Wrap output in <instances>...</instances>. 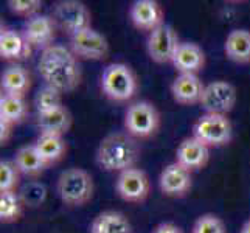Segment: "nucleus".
<instances>
[{
  "mask_svg": "<svg viewBox=\"0 0 250 233\" xmlns=\"http://www.w3.org/2000/svg\"><path fill=\"white\" fill-rule=\"evenodd\" d=\"M72 123V114L65 106H61L56 110L48 112V114H41L36 117V126L39 129V134H55L64 137L70 131Z\"/></svg>",
  "mask_w": 250,
  "mask_h": 233,
  "instance_id": "412c9836",
  "label": "nucleus"
},
{
  "mask_svg": "<svg viewBox=\"0 0 250 233\" xmlns=\"http://www.w3.org/2000/svg\"><path fill=\"white\" fill-rule=\"evenodd\" d=\"M179 45V34L168 23L160 25L159 28L149 33L148 39H146V51L156 64L172 63V58H174Z\"/></svg>",
  "mask_w": 250,
  "mask_h": 233,
  "instance_id": "9b49d317",
  "label": "nucleus"
},
{
  "mask_svg": "<svg viewBox=\"0 0 250 233\" xmlns=\"http://www.w3.org/2000/svg\"><path fill=\"white\" fill-rule=\"evenodd\" d=\"M239 233H250V219L244 222V226H243V227H241Z\"/></svg>",
  "mask_w": 250,
  "mask_h": 233,
  "instance_id": "72a5a7b5",
  "label": "nucleus"
},
{
  "mask_svg": "<svg viewBox=\"0 0 250 233\" xmlns=\"http://www.w3.org/2000/svg\"><path fill=\"white\" fill-rule=\"evenodd\" d=\"M115 191L120 199L131 204H142L151 193V180L140 168L120 172L115 180Z\"/></svg>",
  "mask_w": 250,
  "mask_h": 233,
  "instance_id": "1a4fd4ad",
  "label": "nucleus"
},
{
  "mask_svg": "<svg viewBox=\"0 0 250 233\" xmlns=\"http://www.w3.org/2000/svg\"><path fill=\"white\" fill-rule=\"evenodd\" d=\"M193 137L208 148H221L233 139V126L227 115L204 114L193 125Z\"/></svg>",
  "mask_w": 250,
  "mask_h": 233,
  "instance_id": "423d86ee",
  "label": "nucleus"
},
{
  "mask_svg": "<svg viewBox=\"0 0 250 233\" xmlns=\"http://www.w3.org/2000/svg\"><path fill=\"white\" fill-rule=\"evenodd\" d=\"M31 75L30 72L21 64H13L2 73V92L5 95H13V97L25 98L27 93L31 90Z\"/></svg>",
  "mask_w": 250,
  "mask_h": 233,
  "instance_id": "6ab92c4d",
  "label": "nucleus"
},
{
  "mask_svg": "<svg viewBox=\"0 0 250 233\" xmlns=\"http://www.w3.org/2000/svg\"><path fill=\"white\" fill-rule=\"evenodd\" d=\"M58 31V25L53 16L48 14H36L31 19H27L23 27V36L28 41L33 50H39L41 53L50 48L55 41Z\"/></svg>",
  "mask_w": 250,
  "mask_h": 233,
  "instance_id": "f8f14e48",
  "label": "nucleus"
},
{
  "mask_svg": "<svg viewBox=\"0 0 250 233\" xmlns=\"http://www.w3.org/2000/svg\"><path fill=\"white\" fill-rule=\"evenodd\" d=\"M13 162L16 163L17 169L21 171V174L27 177H38L50 168L48 163L41 157L34 143L21 146L16 151Z\"/></svg>",
  "mask_w": 250,
  "mask_h": 233,
  "instance_id": "aec40b11",
  "label": "nucleus"
},
{
  "mask_svg": "<svg viewBox=\"0 0 250 233\" xmlns=\"http://www.w3.org/2000/svg\"><path fill=\"white\" fill-rule=\"evenodd\" d=\"M53 19L59 30H62L68 38L73 34L92 28V14L89 8L78 0H62L55 5Z\"/></svg>",
  "mask_w": 250,
  "mask_h": 233,
  "instance_id": "0eeeda50",
  "label": "nucleus"
},
{
  "mask_svg": "<svg viewBox=\"0 0 250 233\" xmlns=\"http://www.w3.org/2000/svg\"><path fill=\"white\" fill-rule=\"evenodd\" d=\"M38 72L47 85L62 93L73 92L81 84L80 59L70 47L55 44L44 50L38 61Z\"/></svg>",
  "mask_w": 250,
  "mask_h": 233,
  "instance_id": "f257e3e1",
  "label": "nucleus"
},
{
  "mask_svg": "<svg viewBox=\"0 0 250 233\" xmlns=\"http://www.w3.org/2000/svg\"><path fill=\"white\" fill-rule=\"evenodd\" d=\"M193 172L174 160L162 169L159 176V188L167 197H184L193 187Z\"/></svg>",
  "mask_w": 250,
  "mask_h": 233,
  "instance_id": "ddd939ff",
  "label": "nucleus"
},
{
  "mask_svg": "<svg viewBox=\"0 0 250 233\" xmlns=\"http://www.w3.org/2000/svg\"><path fill=\"white\" fill-rule=\"evenodd\" d=\"M191 233H227V230L219 216L213 213H205L196 219Z\"/></svg>",
  "mask_w": 250,
  "mask_h": 233,
  "instance_id": "c756f323",
  "label": "nucleus"
},
{
  "mask_svg": "<svg viewBox=\"0 0 250 233\" xmlns=\"http://www.w3.org/2000/svg\"><path fill=\"white\" fill-rule=\"evenodd\" d=\"M171 97L180 106H194L201 105L202 95L205 90V84L199 78V75L193 73H177L172 80L171 85Z\"/></svg>",
  "mask_w": 250,
  "mask_h": 233,
  "instance_id": "4468645a",
  "label": "nucleus"
},
{
  "mask_svg": "<svg viewBox=\"0 0 250 233\" xmlns=\"http://www.w3.org/2000/svg\"><path fill=\"white\" fill-rule=\"evenodd\" d=\"M25 207H39L47 197V188L41 182H28L19 191Z\"/></svg>",
  "mask_w": 250,
  "mask_h": 233,
  "instance_id": "c85d7f7f",
  "label": "nucleus"
},
{
  "mask_svg": "<svg viewBox=\"0 0 250 233\" xmlns=\"http://www.w3.org/2000/svg\"><path fill=\"white\" fill-rule=\"evenodd\" d=\"M224 53L227 59L236 64L250 63V31L244 28L231 30L226 42H224Z\"/></svg>",
  "mask_w": 250,
  "mask_h": 233,
  "instance_id": "4be33fe9",
  "label": "nucleus"
},
{
  "mask_svg": "<svg viewBox=\"0 0 250 233\" xmlns=\"http://www.w3.org/2000/svg\"><path fill=\"white\" fill-rule=\"evenodd\" d=\"M62 95H64L62 92H59L58 89L47 84L42 89H39L38 93L34 95V109H36L38 115L48 114V112L56 110L61 106H64Z\"/></svg>",
  "mask_w": 250,
  "mask_h": 233,
  "instance_id": "bb28decb",
  "label": "nucleus"
},
{
  "mask_svg": "<svg viewBox=\"0 0 250 233\" xmlns=\"http://www.w3.org/2000/svg\"><path fill=\"white\" fill-rule=\"evenodd\" d=\"M30 115V106L25 98L2 93L0 97V118L11 125H21Z\"/></svg>",
  "mask_w": 250,
  "mask_h": 233,
  "instance_id": "393cba45",
  "label": "nucleus"
},
{
  "mask_svg": "<svg viewBox=\"0 0 250 233\" xmlns=\"http://www.w3.org/2000/svg\"><path fill=\"white\" fill-rule=\"evenodd\" d=\"M21 171L17 169L13 160L0 162V193L3 191H17L21 184Z\"/></svg>",
  "mask_w": 250,
  "mask_h": 233,
  "instance_id": "cd10ccee",
  "label": "nucleus"
},
{
  "mask_svg": "<svg viewBox=\"0 0 250 233\" xmlns=\"http://www.w3.org/2000/svg\"><path fill=\"white\" fill-rule=\"evenodd\" d=\"M238 100L236 87L226 80H214L205 84V90L201 100V107L205 114L229 115L233 110Z\"/></svg>",
  "mask_w": 250,
  "mask_h": 233,
  "instance_id": "6e6552de",
  "label": "nucleus"
},
{
  "mask_svg": "<svg viewBox=\"0 0 250 233\" xmlns=\"http://www.w3.org/2000/svg\"><path fill=\"white\" fill-rule=\"evenodd\" d=\"M93 177L83 168H68L56 180V193L67 207H83L92 201Z\"/></svg>",
  "mask_w": 250,
  "mask_h": 233,
  "instance_id": "20e7f679",
  "label": "nucleus"
},
{
  "mask_svg": "<svg viewBox=\"0 0 250 233\" xmlns=\"http://www.w3.org/2000/svg\"><path fill=\"white\" fill-rule=\"evenodd\" d=\"M13 127H14V125H11L10 122H6V120L0 118V142H2V145H6L8 140L11 139Z\"/></svg>",
  "mask_w": 250,
  "mask_h": 233,
  "instance_id": "2f4dec72",
  "label": "nucleus"
},
{
  "mask_svg": "<svg viewBox=\"0 0 250 233\" xmlns=\"http://www.w3.org/2000/svg\"><path fill=\"white\" fill-rule=\"evenodd\" d=\"M171 64L177 73L199 75L205 67V51L194 42H180Z\"/></svg>",
  "mask_w": 250,
  "mask_h": 233,
  "instance_id": "a211bd4d",
  "label": "nucleus"
},
{
  "mask_svg": "<svg viewBox=\"0 0 250 233\" xmlns=\"http://www.w3.org/2000/svg\"><path fill=\"white\" fill-rule=\"evenodd\" d=\"M90 233H132V226L122 212L104 210L93 218Z\"/></svg>",
  "mask_w": 250,
  "mask_h": 233,
  "instance_id": "5701e85b",
  "label": "nucleus"
},
{
  "mask_svg": "<svg viewBox=\"0 0 250 233\" xmlns=\"http://www.w3.org/2000/svg\"><path fill=\"white\" fill-rule=\"evenodd\" d=\"M70 50L78 59L87 61H104L109 56V41L100 31L87 28L70 38Z\"/></svg>",
  "mask_w": 250,
  "mask_h": 233,
  "instance_id": "9d476101",
  "label": "nucleus"
},
{
  "mask_svg": "<svg viewBox=\"0 0 250 233\" xmlns=\"http://www.w3.org/2000/svg\"><path fill=\"white\" fill-rule=\"evenodd\" d=\"M129 19L139 31L152 33L163 25V8L156 0H135L129 8Z\"/></svg>",
  "mask_w": 250,
  "mask_h": 233,
  "instance_id": "2eb2a0df",
  "label": "nucleus"
},
{
  "mask_svg": "<svg viewBox=\"0 0 250 233\" xmlns=\"http://www.w3.org/2000/svg\"><path fill=\"white\" fill-rule=\"evenodd\" d=\"M125 132L137 140H148L160 129V114L148 100L134 101L127 106L123 118Z\"/></svg>",
  "mask_w": 250,
  "mask_h": 233,
  "instance_id": "39448f33",
  "label": "nucleus"
},
{
  "mask_svg": "<svg viewBox=\"0 0 250 233\" xmlns=\"http://www.w3.org/2000/svg\"><path fill=\"white\" fill-rule=\"evenodd\" d=\"M152 233H184L182 229L172 222H162L152 230Z\"/></svg>",
  "mask_w": 250,
  "mask_h": 233,
  "instance_id": "473e14b6",
  "label": "nucleus"
},
{
  "mask_svg": "<svg viewBox=\"0 0 250 233\" xmlns=\"http://www.w3.org/2000/svg\"><path fill=\"white\" fill-rule=\"evenodd\" d=\"M31 51L33 48L28 44V41L25 39L23 33L2 27V31H0V56L2 59L19 63L30 58Z\"/></svg>",
  "mask_w": 250,
  "mask_h": 233,
  "instance_id": "f3484780",
  "label": "nucleus"
},
{
  "mask_svg": "<svg viewBox=\"0 0 250 233\" xmlns=\"http://www.w3.org/2000/svg\"><path fill=\"white\" fill-rule=\"evenodd\" d=\"M25 204L19 191L0 193V221L3 224L17 222L23 214Z\"/></svg>",
  "mask_w": 250,
  "mask_h": 233,
  "instance_id": "a878e982",
  "label": "nucleus"
},
{
  "mask_svg": "<svg viewBox=\"0 0 250 233\" xmlns=\"http://www.w3.org/2000/svg\"><path fill=\"white\" fill-rule=\"evenodd\" d=\"M208 160H210V148L193 135L184 139L176 149V162L184 168H187L189 172L205 168Z\"/></svg>",
  "mask_w": 250,
  "mask_h": 233,
  "instance_id": "dca6fc26",
  "label": "nucleus"
},
{
  "mask_svg": "<svg viewBox=\"0 0 250 233\" xmlns=\"http://www.w3.org/2000/svg\"><path fill=\"white\" fill-rule=\"evenodd\" d=\"M41 6L42 3L39 0H8V8L11 13L21 17H27V19L39 14Z\"/></svg>",
  "mask_w": 250,
  "mask_h": 233,
  "instance_id": "7c9ffc66",
  "label": "nucleus"
},
{
  "mask_svg": "<svg viewBox=\"0 0 250 233\" xmlns=\"http://www.w3.org/2000/svg\"><path fill=\"white\" fill-rule=\"evenodd\" d=\"M142 148L137 139L127 132H114L103 139L95 152V162L106 172H123L137 168Z\"/></svg>",
  "mask_w": 250,
  "mask_h": 233,
  "instance_id": "f03ea898",
  "label": "nucleus"
},
{
  "mask_svg": "<svg viewBox=\"0 0 250 233\" xmlns=\"http://www.w3.org/2000/svg\"><path fill=\"white\" fill-rule=\"evenodd\" d=\"M100 89L110 101L127 103L139 92V80L127 64L112 63L101 73Z\"/></svg>",
  "mask_w": 250,
  "mask_h": 233,
  "instance_id": "7ed1b4c3",
  "label": "nucleus"
},
{
  "mask_svg": "<svg viewBox=\"0 0 250 233\" xmlns=\"http://www.w3.org/2000/svg\"><path fill=\"white\" fill-rule=\"evenodd\" d=\"M34 146H36L41 157L48 163V167L61 162L68 149L64 137L55 134H39L38 139L34 140Z\"/></svg>",
  "mask_w": 250,
  "mask_h": 233,
  "instance_id": "b1692460",
  "label": "nucleus"
}]
</instances>
